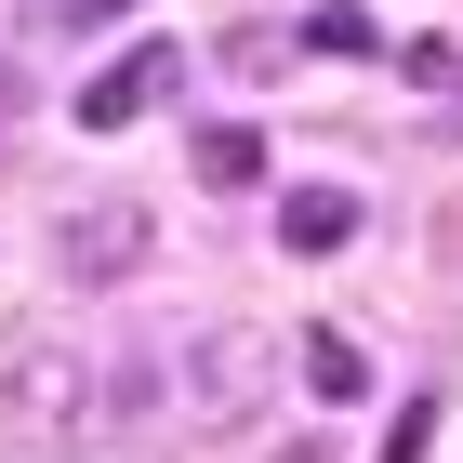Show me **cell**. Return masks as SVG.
<instances>
[{
  "instance_id": "cell-7",
  "label": "cell",
  "mask_w": 463,
  "mask_h": 463,
  "mask_svg": "<svg viewBox=\"0 0 463 463\" xmlns=\"http://www.w3.org/2000/svg\"><path fill=\"white\" fill-rule=\"evenodd\" d=\"M251 173H265V133H251V119H213V133H199V185L225 199V185H251Z\"/></svg>"
},
{
  "instance_id": "cell-5",
  "label": "cell",
  "mask_w": 463,
  "mask_h": 463,
  "mask_svg": "<svg viewBox=\"0 0 463 463\" xmlns=\"http://www.w3.org/2000/svg\"><path fill=\"white\" fill-rule=\"evenodd\" d=\"M345 239H357V199H345V185L279 199V251H291V265H305V251H345Z\"/></svg>"
},
{
  "instance_id": "cell-2",
  "label": "cell",
  "mask_w": 463,
  "mask_h": 463,
  "mask_svg": "<svg viewBox=\"0 0 463 463\" xmlns=\"http://www.w3.org/2000/svg\"><path fill=\"white\" fill-rule=\"evenodd\" d=\"M146 251H159V225H146V199H80L67 225H53V265H67L80 291H119L146 265Z\"/></svg>"
},
{
  "instance_id": "cell-1",
  "label": "cell",
  "mask_w": 463,
  "mask_h": 463,
  "mask_svg": "<svg viewBox=\"0 0 463 463\" xmlns=\"http://www.w3.org/2000/svg\"><path fill=\"white\" fill-rule=\"evenodd\" d=\"M93 424V357L67 345V331H14L0 345V437L14 450H53V437Z\"/></svg>"
},
{
  "instance_id": "cell-4",
  "label": "cell",
  "mask_w": 463,
  "mask_h": 463,
  "mask_svg": "<svg viewBox=\"0 0 463 463\" xmlns=\"http://www.w3.org/2000/svg\"><path fill=\"white\" fill-rule=\"evenodd\" d=\"M173 80H185V53H173V40H133L107 80H80V119H93V133H119V119H146Z\"/></svg>"
},
{
  "instance_id": "cell-9",
  "label": "cell",
  "mask_w": 463,
  "mask_h": 463,
  "mask_svg": "<svg viewBox=\"0 0 463 463\" xmlns=\"http://www.w3.org/2000/svg\"><path fill=\"white\" fill-rule=\"evenodd\" d=\"M305 53H384V27L357 0H331V14H305Z\"/></svg>"
},
{
  "instance_id": "cell-8",
  "label": "cell",
  "mask_w": 463,
  "mask_h": 463,
  "mask_svg": "<svg viewBox=\"0 0 463 463\" xmlns=\"http://www.w3.org/2000/svg\"><path fill=\"white\" fill-rule=\"evenodd\" d=\"M305 384H318V397H357V384H371V357H357L345 331H305Z\"/></svg>"
},
{
  "instance_id": "cell-11",
  "label": "cell",
  "mask_w": 463,
  "mask_h": 463,
  "mask_svg": "<svg viewBox=\"0 0 463 463\" xmlns=\"http://www.w3.org/2000/svg\"><path fill=\"white\" fill-rule=\"evenodd\" d=\"M279 463H331V450H318V437H291V450H279Z\"/></svg>"
},
{
  "instance_id": "cell-12",
  "label": "cell",
  "mask_w": 463,
  "mask_h": 463,
  "mask_svg": "<svg viewBox=\"0 0 463 463\" xmlns=\"http://www.w3.org/2000/svg\"><path fill=\"white\" fill-rule=\"evenodd\" d=\"M93 14H133V0H80V27H93Z\"/></svg>"
},
{
  "instance_id": "cell-3",
  "label": "cell",
  "mask_w": 463,
  "mask_h": 463,
  "mask_svg": "<svg viewBox=\"0 0 463 463\" xmlns=\"http://www.w3.org/2000/svg\"><path fill=\"white\" fill-rule=\"evenodd\" d=\"M265 371H279V345H265V331H199V345H185V411L239 424L251 397H265Z\"/></svg>"
},
{
  "instance_id": "cell-6",
  "label": "cell",
  "mask_w": 463,
  "mask_h": 463,
  "mask_svg": "<svg viewBox=\"0 0 463 463\" xmlns=\"http://www.w3.org/2000/svg\"><path fill=\"white\" fill-rule=\"evenodd\" d=\"M146 411H159V357H107V371H93V437L146 424Z\"/></svg>"
},
{
  "instance_id": "cell-10",
  "label": "cell",
  "mask_w": 463,
  "mask_h": 463,
  "mask_svg": "<svg viewBox=\"0 0 463 463\" xmlns=\"http://www.w3.org/2000/svg\"><path fill=\"white\" fill-rule=\"evenodd\" d=\"M424 437H437V397H411V411H397V437H384V463H424Z\"/></svg>"
}]
</instances>
